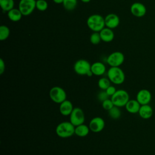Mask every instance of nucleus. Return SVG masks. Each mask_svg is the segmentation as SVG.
Segmentation results:
<instances>
[{
    "label": "nucleus",
    "instance_id": "obj_4",
    "mask_svg": "<svg viewBox=\"0 0 155 155\" xmlns=\"http://www.w3.org/2000/svg\"><path fill=\"white\" fill-rule=\"evenodd\" d=\"M114 106L118 107H125L130 100V96L127 91L123 89L116 90V93L111 97Z\"/></svg>",
    "mask_w": 155,
    "mask_h": 155
},
{
    "label": "nucleus",
    "instance_id": "obj_8",
    "mask_svg": "<svg viewBox=\"0 0 155 155\" xmlns=\"http://www.w3.org/2000/svg\"><path fill=\"white\" fill-rule=\"evenodd\" d=\"M91 64L85 59H79L74 64V71L79 75H87V73L91 70Z\"/></svg>",
    "mask_w": 155,
    "mask_h": 155
},
{
    "label": "nucleus",
    "instance_id": "obj_29",
    "mask_svg": "<svg viewBox=\"0 0 155 155\" xmlns=\"http://www.w3.org/2000/svg\"><path fill=\"white\" fill-rule=\"evenodd\" d=\"M108 97H109V96L107 94L105 90H102L101 91H99L97 95V99L101 102H102L103 101L108 99Z\"/></svg>",
    "mask_w": 155,
    "mask_h": 155
},
{
    "label": "nucleus",
    "instance_id": "obj_11",
    "mask_svg": "<svg viewBox=\"0 0 155 155\" xmlns=\"http://www.w3.org/2000/svg\"><path fill=\"white\" fill-rule=\"evenodd\" d=\"M130 12L134 16L141 18L145 15L147 13V8L143 4L136 2L131 4L130 7Z\"/></svg>",
    "mask_w": 155,
    "mask_h": 155
},
{
    "label": "nucleus",
    "instance_id": "obj_15",
    "mask_svg": "<svg viewBox=\"0 0 155 155\" xmlns=\"http://www.w3.org/2000/svg\"><path fill=\"white\" fill-rule=\"evenodd\" d=\"M91 70L93 75L102 76L106 71V67L101 62H95L91 65Z\"/></svg>",
    "mask_w": 155,
    "mask_h": 155
},
{
    "label": "nucleus",
    "instance_id": "obj_23",
    "mask_svg": "<svg viewBox=\"0 0 155 155\" xmlns=\"http://www.w3.org/2000/svg\"><path fill=\"white\" fill-rule=\"evenodd\" d=\"M108 111V115L113 119H115V120L118 119L120 118L121 116V111L119 109V107L116 106H114Z\"/></svg>",
    "mask_w": 155,
    "mask_h": 155
},
{
    "label": "nucleus",
    "instance_id": "obj_26",
    "mask_svg": "<svg viewBox=\"0 0 155 155\" xmlns=\"http://www.w3.org/2000/svg\"><path fill=\"white\" fill-rule=\"evenodd\" d=\"M36 8L41 12L45 11L48 8V3L45 0H37L36 2Z\"/></svg>",
    "mask_w": 155,
    "mask_h": 155
},
{
    "label": "nucleus",
    "instance_id": "obj_30",
    "mask_svg": "<svg viewBox=\"0 0 155 155\" xmlns=\"http://www.w3.org/2000/svg\"><path fill=\"white\" fill-rule=\"evenodd\" d=\"M116 89L115 88V87L113 86V85H110L106 90H105V91L107 92V94L109 96V97H111L116 91Z\"/></svg>",
    "mask_w": 155,
    "mask_h": 155
},
{
    "label": "nucleus",
    "instance_id": "obj_19",
    "mask_svg": "<svg viewBox=\"0 0 155 155\" xmlns=\"http://www.w3.org/2000/svg\"><path fill=\"white\" fill-rule=\"evenodd\" d=\"M90 131L89 127L82 124L75 127L74 134L79 137H85L88 134Z\"/></svg>",
    "mask_w": 155,
    "mask_h": 155
},
{
    "label": "nucleus",
    "instance_id": "obj_33",
    "mask_svg": "<svg viewBox=\"0 0 155 155\" xmlns=\"http://www.w3.org/2000/svg\"><path fill=\"white\" fill-rule=\"evenodd\" d=\"M81 1L84 3H88L91 1V0H81Z\"/></svg>",
    "mask_w": 155,
    "mask_h": 155
},
{
    "label": "nucleus",
    "instance_id": "obj_6",
    "mask_svg": "<svg viewBox=\"0 0 155 155\" xmlns=\"http://www.w3.org/2000/svg\"><path fill=\"white\" fill-rule=\"evenodd\" d=\"M36 2V0H20L18 8L23 16H28L35 9Z\"/></svg>",
    "mask_w": 155,
    "mask_h": 155
},
{
    "label": "nucleus",
    "instance_id": "obj_20",
    "mask_svg": "<svg viewBox=\"0 0 155 155\" xmlns=\"http://www.w3.org/2000/svg\"><path fill=\"white\" fill-rule=\"evenodd\" d=\"M7 16L9 19L11 20L12 21L18 22L21 19L23 15L19 8H13V9L8 12Z\"/></svg>",
    "mask_w": 155,
    "mask_h": 155
},
{
    "label": "nucleus",
    "instance_id": "obj_24",
    "mask_svg": "<svg viewBox=\"0 0 155 155\" xmlns=\"http://www.w3.org/2000/svg\"><path fill=\"white\" fill-rule=\"evenodd\" d=\"M10 29L9 28L4 25H2L0 27V40L5 41L6 40L10 35Z\"/></svg>",
    "mask_w": 155,
    "mask_h": 155
},
{
    "label": "nucleus",
    "instance_id": "obj_16",
    "mask_svg": "<svg viewBox=\"0 0 155 155\" xmlns=\"http://www.w3.org/2000/svg\"><path fill=\"white\" fill-rule=\"evenodd\" d=\"M101 40L105 42H110L114 39V35L112 29L108 27H104L101 31H99Z\"/></svg>",
    "mask_w": 155,
    "mask_h": 155
},
{
    "label": "nucleus",
    "instance_id": "obj_7",
    "mask_svg": "<svg viewBox=\"0 0 155 155\" xmlns=\"http://www.w3.org/2000/svg\"><path fill=\"white\" fill-rule=\"evenodd\" d=\"M70 122L75 127L84 123L85 115L81 108L75 107L73 108L70 115Z\"/></svg>",
    "mask_w": 155,
    "mask_h": 155
},
{
    "label": "nucleus",
    "instance_id": "obj_25",
    "mask_svg": "<svg viewBox=\"0 0 155 155\" xmlns=\"http://www.w3.org/2000/svg\"><path fill=\"white\" fill-rule=\"evenodd\" d=\"M110 81L108 78H101L97 82V85L99 88L102 90H105L110 85Z\"/></svg>",
    "mask_w": 155,
    "mask_h": 155
},
{
    "label": "nucleus",
    "instance_id": "obj_3",
    "mask_svg": "<svg viewBox=\"0 0 155 155\" xmlns=\"http://www.w3.org/2000/svg\"><path fill=\"white\" fill-rule=\"evenodd\" d=\"M75 126L70 122L64 121L59 123L56 128V134L62 138L71 137L74 134Z\"/></svg>",
    "mask_w": 155,
    "mask_h": 155
},
{
    "label": "nucleus",
    "instance_id": "obj_14",
    "mask_svg": "<svg viewBox=\"0 0 155 155\" xmlns=\"http://www.w3.org/2000/svg\"><path fill=\"white\" fill-rule=\"evenodd\" d=\"M73 108L74 107L73 104L71 101L67 99L61 103L59 105V111L62 115L65 116H70Z\"/></svg>",
    "mask_w": 155,
    "mask_h": 155
},
{
    "label": "nucleus",
    "instance_id": "obj_32",
    "mask_svg": "<svg viewBox=\"0 0 155 155\" xmlns=\"http://www.w3.org/2000/svg\"><path fill=\"white\" fill-rule=\"evenodd\" d=\"M64 0H53V1L56 4H62Z\"/></svg>",
    "mask_w": 155,
    "mask_h": 155
},
{
    "label": "nucleus",
    "instance_id": "obj_12",
    "mask_svg": "<svg viewBox=\"0 0 155 155\" xmlns=\"http://www.w3.org/2000/svg\"><path fill=\"white\" fill-rule=\"evenodd\" d=\"M151 99V94L147 89H142L138 91L136 95V100L142 105L148 104Z\"/></svg>",
    "mask_w": 155,
    "mask_h": 155
},
{
    "label": "nucleus",
    "instance_id": "obj_27",
    "mask_svg": "<svg viewBox=\"0 0 155 155\" xmlns=\"http://www.w3.org/2000/svg\"><path fill=\"white\" fill-rule=\"evenodd\" d=\"M90 42L92 44H94V45L98 44L101 41V36H100V33H98V32H93L90 35Z\"/></svg>",
    "mask_w": 155,
    "mask_h": 155
},
{
    "label": "nucleus",
    "instance_id": "obj_22",
    "mask_svg": "<svg viewBox=\"0 0 155 155\" xmlns=\"http://www.w3.org/2000/svg\"><path fill=\"white\" fill-rule=\"evenodd\" d=\"M62 4L65 10L72 11L78 5V0H64Z\"/></svg>",
    "mask_w": 155,
    "mask_h": 155
},
{
    "label": "nucleus",
    "instance_id": "obj_18",
    "mask_svg": "<svg viewBox=\"0 0 155 155\" xmlns=\"http://www.w3.org/2000/svg\"><path fill=\"white\" fill-rule=\"evenodd\" d=\"M140 106L141 105L136 99H130L125 107L128 112L134 114L139 112Z\"/></svg>",
    "mask_w": 155,
    "mask_h": 155
},
{
    "label": "nucleus",
    "instance_id": "obj_10",
    "mask_svg": "<svg viewBox=\"0 0 155 155\" xmlns=\"http://www.w3.org/2000/svg\"><path fill=\"white\" fill-rule=\"evenodd\" d=\"M88 127L92 132L99 133L104 128L105 121L101 117H94L90 121Z\"/></svg>",
    "mask_w": 155,
    "mask_h": 155
},
{
    "label": "nucleus",
    "instance_id": "obj_9",
    "mask_svg": "<svg viewBox=\"0 0 155 155\" xmlns=\"http://www.w3.org/2000/svg\"><path fill=\"white\" fill-rule=\"evenodd\" d=\"M125 60L124 54L120 51H114L108 55L107 62L110 67H119Z\"/></svg>",
    "mask_w": 155,
    "mask_h": 155
},
{
    "label": "nucleus",
    "instance_id": "obj_17",
    "mask_svg": "<svg viewBox=\"0 0 155 155\" xmlns=\"http://www.w3.org/2000/svg\"><path fill=\"white\" fill-rule=\"evenodd\" d=\"M138 113L142 119H148L153 116V110L152 107L148 104L142 105Z\"/></svg>",
    "mask_w": 155,
    "mask_h": 155
},
{
    "label": "nucleus",
    "instance_id": "obj_5",
    "mask_svg": "<svg viewBox=\"0 0 155 155\" xmlns=\"http://www.w3.org/2000/svg\"><path fill=\"white\" fill-rule=\"evenodd\" d=\"M49 96L52 101L56 104H61L67 99L65 91L62 87L55 86L52 87L49 91Z\"/></svg>",
    "mask_w": 155,
    "mask_h": 155
},
{
    "label": "nucleus",
    "instance_id": "obj_31",
    "mask_svg": "<svg viewBox=\"0 0 155 155\" xmlns=\"http://www.w3.org/2000/svg\"><path fill=\"white\" fill-rule=\"evenodd\" d=\"M5 68V62L3 61V59L2 58H1L0 59V74H2L4 72Z\"/></svg>",
    "mask_w": 155,
    "mask_h": 155
},
{
    "label": "nucleus",
    "instance_id": "obj_1",
    "mask_svg": "<svg viewBox=\"0 0 155 155\" xmlns=\"http://www.w3.org/2000/svg\"><path fill=\"white\" fill-rule=\"evenodd\" d=\"M88 27L94 32L101 31L105 26V18L98 14L90 15L87 21Z\"/></svg>",
    "mask_w": 155,
    "mask_h": 155
},
{
    "label": "nucleus",
    "instance_id": "obj_21",
    "mask_svg": "<svg viewBox=\"0 0 155 155\" xmlns=\"http://www.w3.org/2000/svg\"><path fill=\"white\" fill-rule=\"evenodd\" d=\"M15 2L13 0H0V5L5 12H8L14 8Z\"/></svg>",
    "mask_w": 155,
    "mask_h": 155
},
{
    "label": "nucleus",
    "instance_id": "obj_13",
    "mask_svg": "<svg viewBox=\"0 0 155 155\" xmlns=\"http://www.w3.org/2000/svg\"><path fill=\"white\" fill-rule=\"evenodd\" d=\"M120 23L119 16L114 13H110L105 18V24L106 27L111 29L116 28Z\"/></svg>",
    "mask_w": 155,
    "mask_h": 155
},
{
    "label": "nucleus",
    "instance_id": "obj_28",
    "mask_svg": "<svg viewBox=\"0 0 155 155\" xmlns=\"http://www.w3.org/2000/svg\"><path fill=\"white\" fill-rule=\"evenodd\" d=\"M102 107L104 110L108 111L111 108H113L114 105V104H113L111 99H106L105 101H104L102 102Z\"/></svg>",
    "mask_w": 155,
    "mask_h": 155
},
{
    "label": "nucleus",
    "instance_id": "obj_2",
    "mask_svg": "<svg viewBox=\"0 0 155 155\" xmlns=\"http://www.w3.org/2000/svg\"><path fill=\"white\" fill-rule=\"evenodd\" d=\"M107 74L110 82L116 85L122 84L125 79V73L119 67H110Z\"/></svg>",
    "mask_w": 155,
    "mask_h": 155
}]
</instances>
